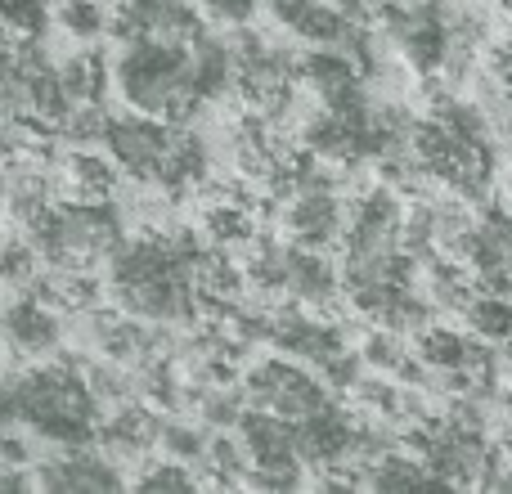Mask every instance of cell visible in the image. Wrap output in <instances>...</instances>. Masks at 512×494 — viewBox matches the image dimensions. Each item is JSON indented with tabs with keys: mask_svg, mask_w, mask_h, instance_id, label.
Instances as JSON below:
<instances>
[{
	"mask_svg": "<svg viewBox=\"0 0 512 494\" xmlns=\"http://www.w3.org/2000/svg\"><path fill=\"white\" fill-rule=\"evenodd\" d=\"M207 247L180 225H144L108 256V292L126 315L149 324H189L198 315V256Z\"/></svg>",
	"mask_w": 512,
	"mask_h": 494,
	"instance_id": "6da1fadb",
	"label": "cell"
},
{
	"mask_svg": "<svg viewBox=\"0 0 512 494\" xmlns=\"http://www.w3.org/2000/svg\"><path fill=\"white\" fill-rule=\"evenodd\" d=\"M5 387L18 427H27L36 441L59 445V450L99 441L104 400L95 396L77 360H36L23 373H9Z\"/></svg>",
	"mask_w": 512,
	"mask_h": 494,
	"instance_id": "7a4b0ae2",
	"label": "cell"
},
{
	"mask_svg": "<svg viewBox=\"0 0 512 494\" xmlns=\"http://www.w3.org/2000/svg\"><path fill=\"white\" fill-rule=\"evenodd\" d=\"M113 90L135 113L189 122L203 108L194 77V41H167V36L122 41L113 59Z\"/></svg>",
	"mask_w": 512,
	"mask_h": 494,
	"instance_id": "3957f363",
	"label": "cell"
},
{
	"mask_svg": "<svg viewBox=\"0 0 512 494\" xmlns=\"http://www.w3.org/2000/svg\"><path fill=\"white\" fill-rule=\"evenodd\" d=\"M409 158L463 198H481L490 185V144L481 117L463 104H436L423 122H414Z\"/></svg>",
	"mask_w": 512,
	"mask_h": 494,
	"instance_id": "277c9868",
	"label": "cell"
},
{
	"mask_svg": "<svg viewBox=\"0 0 512 494\" xmlns=\"http://www.w3.org/2000/svg\"><path fill=\"white\" fill-rule=\"evenodd\" d=\"M27 234L41 247L45 265H99L126 239L113 198H72V194H63Z\"/></svg>",
	"mask_w": 512,
	"mask_h": 494,
	"instance_id": "5b68a950",
	"label": "cell"
},
{
	"mask_svg": "<svg viewBox=\"0 0 512 494\" xmlns=\"http://www.w3.org/2000/svg\"><path fill=\"white\" fill-rule=\"evenodd\" d=\"M180 135H185V122H167V117H149L131 108V113H117L108 122L104 149L135 185H162L180 149Z\"/></svg>",
	"mask_w": 512,
	"mask_h": 494,
	"instance_id": "8992f818",
	"label": "cell"
},
{
	"mask_svg": "<svg viewBox=\"0 0 512 494\" xmlns=\"http://www.w3.org/2000/svg\"><path fill=\"white\" fill-rule=\"evenodd\" d=\"M243 396H248V405L270 409V414L292 418V423L310 418L315 409H324L328 400H333L328 396L324 373L310 369V364L297 360V355H270V360H256L248 369V378H243Z\"/></svg>",
	"mask_w": 512,
	"mask_h": 494,
	"instance_id": "52a82bcc",
	"label": "cell"
},
{
	"mask_svg": "<svg viewBox=\"0 0 512 494\" xmlns=\"http://www.w3.org/2000/svg\"><path fill=\"white\" fill-rule=\"evenodd\" d=\"M387 36L418 72H436L454 50V27L432 0H378Z\"/></svg>",
	"mask_w": 512,
	"mask_h": 494,
	"instance_id": "ba28073f",
	"label": "cell"
},
{
	"mask_svg": "<svg viewBox=\"0 0 512 494\" xmlns=\"http://www.w3.org/2000/svg\"><path fill=\"white\" fill-rule=\"evenodd\" d=\"M0 342L18 351L23 360H45L63 346V319L50 301H41L32 288L18 292L0 306Z\"/></svg>",
	"mask_w": 512,
	"mask_h": 494,
	"instance_id": "9c48e42d",
	"label": "cell"
},
{
	"mask_svg": "<svg viewBox=\"0 0 512 494\" xmlns=\"http://www.w3.org/2000/svg\"><path fill=\"white\" fill-rule=\"evenodd\" d=\"M346 207L337 198V185H306L297 194H288L283 203V230L288 243H306V247H333L346 234Z\"/></svg>",
	"mask_w": 512,
	"mask_h": 494,
	"instance_id": "30bf717a",
	"label": "cell"
},
{
	"mask_svg": "<svg viewBox=\"0 0 512 494\" xmlns=\"http://www.w3.org/2000/svg\"><path fill=\"white\" fill-rule=\"evenodd\" d=\"M108 32L117 41L135 36H167V41H194L203 32V9L194 0H122Z\"/></svg>",
	"mask_w": 512,
	"mask_h": 494,
	"instance_id": "8fae6325",
	"label": "cell"
},
{
	"mask_svg": "<svg viewBox=\"0 0 512 494\" xmlns=\"http://www.w3.org/2000/svg\"><path fill=\"white\" fill-rule=\"evenodd\" d=\"M32 486L41 490H122L126 477L113 454H95L90 445L63 450L54 459H41L32 472Z\"/></svg>",
	"mask_w": 512,
	"mask_h": 494,
	"instance_id": "7c38bea8",
	"label": "cell"
},
{
	"mask_svg": "<svg viewBox=\"0 0 512 494\" xmlns=\"http://www.w3.org/2000/svg\"><path fill=\"white\" fill-rule=\"evenodd\" d=\"M158 436H162V409H153L149 400H122L104 414L99 423V445L104 454H113L117 463L122 459H144L149 450H158Z\"/></svg>",
	"mask_w": 512,
	"mask_h": 494,
	"instance_id": "4fadbf2b",
	"label": "cell"
},
{
	"mask_svg": "<svg viewBox=\"0 0 512 494\" xmlns=\"http://www.w3.org/2000/svg\"><path fill=\"white\" fill-rule=\"evenodd\" d=\"M337 288H342V270L328 261L324 247L288 243V297L310 310H333Z\"/></svg>",
	"mask_w": 512,
	"mask_h": 494,
	"instance_id": "5bb4252c",
	"label": "cell"
},
{
	"mask_svg": "<svg viewBox=\"0 0 512 494\" xmlns=\"http://www.w3.org/2000/svg\"><path fill=\"white\" fill-rule=\"evenodd\" d=\"M32 292L41 301H50L59 315H90L99 306L104 283L95 279L90 265H41V274L32 279Z\"/></svg>",
	"mask_w": 512,
	"mask_h": 494,
	"instance_id": "9a60e30c",
	"label": "cell"
},
{
	"mask_svg": "<svg viewBox=\"0 0 512 494\" xmlns=\"http://www.w3.org/2000/svg\"><path fill=\"white\" fill-rule=\"evenodd\" d=\"M117 180H122V167L113 162V153H99V144H81V149H68L59 162V185L63 194L72 198H113Z\"/></svg>",
	"mask_w": 512,
	"mask_h": 494,
	"instance_id": "2e32d148",
	"label": "cell"
},
{
	"mask_svg": "<svg viewBox=\"0 0 512 494\" xmlns=\"http://www.w3.org/2000/svg\"><path fill=\"white\" fill-rule=\"evenodd\" d=\"M59 77H63V90H68L72 108L77 104H104V86H108V63L99 50H77L59 63Z\"/></svg>",
	"mask_w": 512,
	"mask_h": 494,
	"instance_id": "e0dca14e",
	"label": "cell"
},
{
	"mask_svg": "<svg viewBox=\"0 0 512 494\" xmlns=\"http://www.w3.org/2000/svg\"><path fill=\"white\" fill-rule=\"evenodd\" d=\"M468 328L481 337V342H512V297L508 292H490V288H477V297L468 301L463 310Z\"/></svg>",
	"mask_w": 512,
	"mask_h": 494,
	"instance_id": "ac0fdd59",
	"label": "cell"
},
{
	"mask_svg": "<svg viewBox=\"0 0 512 494\" xmlns=\"http://www.w3.org/2000/svg\"><path fill=\"white\" fill-rule=\"evenodd\" d=\"M207 441H212V427H194V423H185V418H162L158 450L167 454V459L203 463L207 459Z\"/></svg>",
	"mask_w": 512,
	"mask_h": 494,
	"instance_id": "d6986e66",
	"label": "cell"
},
{
	"mask_svg": "<svg viewBox=\"0 0 512 494\" xmlns=\"http://www.w3.org/2000/svg\"><path fill=\"white\" fill-rule=\"evenodd\" d=\"M59 27L77 41H99L113 27V14L104 9V0H59Z\"/></svg>",
	"mask_w": 512,
	"mask_h": 494,
	"instance_id": "ffe728a7",
	"label": "cell"
},
{
	"mask_svg": "<svg viewBox=\"0 0 512 494\" xmlns=\"http://www.w3.org/2000/svg\"><path fill=\"white\" fill-rule=\"evenodd\" d=\"M140 490H198L203 477L194 472V463H180V459H149V468L135 477Z\"/></svg>",
	"mask_w": 512,
	"mask_h": 494,
	"instance_id": "44dd1931",
	"label": "cell"
},
{
	"mask_svg": "<svg viewBox=\"0 0 512 494\" xmlns=\"http://www.w3.org/2000/svg\"><path fill=\"white\" fill-rule=\"evenodd\" d=\"M0 18L14 36L23 41H41L45 27H50V5L45 0H0Z\"/></svg>",
	"mask_w": 512,
	"mask_h": 494,
	"instance_id": "7402d4cb",
	"label": "cell"
},
{
	"mask_svg": "<svg viewBox=\"0 0 512 494\" xmlns=\"http://www.w3.org/2000/svg\"><path fill=\"white\" fill-rule=\"evenodd\" d=\"M203 14H212V18H221V23H230V27H243L248 18L256 14V5L261 0H194Z\"/></svg>",
	"mask_w": 512,
	"mask_h": 494,
	"instance_id": "603a6c76",
	"label": "cell"
},
{
	"mask_svg": "<svg viewBox=\"0 0 512 494\" xmlns=\"http://www.w3.org/2000/svg\"><path fill=\"white\" fill-rule=\"evenodd\" d=\"M490 68H495L499 99H504V104H508V113H512V36H508V41L495 50V63H490Z\"/></svg>",
	"mask_w": 512,
	"mask_h": 494,
	"instance_id": "cb8c5ba5",
	"label": "cell"
},
{
	"mask_svg": "<svg viewBox=\"0 0 512 494\" xmlns=\"http://www.w3.org/2000/svg\"><path fill=\"white\" fill-rule=\"evenodd\" d=\"M261 5H265V9H270V14H274V18H279V23H283V27H288V23H292V18H297V14H301V9H306V5H310V0H261Z\"/></svg>",
	"mask_w": 512,
	"mask_h": 494,
	"instance_id": "d4e9b609",
	"label": "cell"
},
{
	"mask_svg": "<svg viewBox=\"0 0 512 494\" xmlns=\"http://www.w3.org/2000/svg\"><path fill=\"white\" fill-rule=\"evenodd\" d=\"M328 5H337V9H346V14L364 18V9H369V5H378V0H328Z\"/></svg>",
	"mask_w": 512,
	"mask_h": 494,
	"instance_id": "484cf974",
	"label": "cell"
},
{
	"mask_svg": "<svg viewBox=\"0 0 512 494\" xmlns=\"http://www.w3.org/2000/svg\"><path fill=\"white\" fill-rule=\"evenodd\" d=\"M5 45H14V32H9L5 18H0V50H5Z\"/></svg>",
	"mask_w": 512,
	"mask_h": 494,
	"instance_id": "4316f807",
	"label": "cell"
},
{
	"mask_svg": "<svg viewBox=\"0 0 512 494\" xmlns=\"http://www.w3.org/2000/svg\"><path fill=\"white\" fill-rule=\"evenodd\" d=\"M5 189H9V180H5V171H0V207H5Z\"/></svg>",
	"mask_w": 512,
	"mask_h": 494,
	"instance_id": "83f0119b",
	"label": "cell"
},
{
	"mask_svg": "<svg viewBox=\"0 0 512 494\" xmlns=\"http://www.w3.org/2000/svg\"><path fill=\"white\" fill-rule=\"evenodd\" d=\"M504 450H508V459H512V427H508V436H504Z\"/></svg>",
	"mask_w": 512,
	"mask_h": 494,
	"instance_id": "f1b7e54d",
	"label": "cell"
},
{
	"mask_svg": "<svg viewBox=\"0 0 512 494\" xmlns=\"http://www.w3.org/2000/svg\"><path fill=\"white\" fill-rule=\"evenodd\" d=\"M5 243H9V234H5V230H0V252H5Z\"/></svg>",
	"mask_w": 512,
	"mask_h": 494,
	"instance_id": "f546056e",
	"label": "cell"
}]
</instances>
